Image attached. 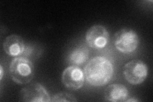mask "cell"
<instances>
[{"mask_svg": "<svg viewBox=\"0 0 153 102\" xmlns=\"http://www.w3.org/2000/svg\"><path fill=\"white\" fill-rule=\"evenodd\" d=\"M124 78L132 85L142 84L148 74L147 66L139 60H133L126 63L123 68Z\"/></svg>", "mask_w": 153, "mask_h": 102, "instance_id": "obj_4", "label": "cell"}, {"mask_svg": "<svg viewBox=\"0 0 153 102\" xmlns=\"http://www.w3.org/2000/svg\"><path fill=\"white\" fill-rule=\"evenodd\" d=\"M77 101L75 97L70 93L61 92L54 95L52 97L51 101L52 102H60V101H70V102H75Z\"/></svg>", "mask_w": 153, "mask_h": 102, "instance_id": "obj_11", "label": "cell"}, {"mask_svg": "<svg viewBox=\"0 0 153 102\" xmlns=\"http://www.w3.org/2000/svg\"><path fill=\"white\" fill-rule=\"evenodd\" d=\"M114 72L112 62L102 56L93 58L84 68V77L88 83L97 87L107 84L112 78Z\"/></svg>", "mask_w": 153, "mask_h": 102, "instance_id": "obj_1", "label": "cell"}, {"mask_svg": "<svg viewBox=\"0 0 153 102\" xmlns=\"http://www.w3.org/2000/svg\"><path fill=\"white\" fill-rule=\"evenodd\" d=\"M20 100L26 102H49L51 96L47 89L39 83H32L20 91Z\"/></svg>", "mask_w": 153, "mask_h": 102, "instance_id": "obj_6", "label": "cell"}, {"mask_svg": "<svg viewBox=\"0 0 153 102\" xmlns=\"http://www.w3.org/2000/svg\"><path fill=\"white\" fill-rule=\"evenodd\" d=\"M3 77V69L2 66H0V80H2Z\"/></svg>", "mask_w": 153, "mask_h": 102, "instance_id": "obj_12", "label": "cell"}, {"mask_svg": "<svg viewBox=\"0 0 153 102\" xmlns=\"http://www.w3.org/2000/svg\"><path fill=\"white\" fill-rule=\"evenodd\" d=\"M139 37L137 33L128 28L121 29L115 33L114 43L116 49L123 54H130L139 45Z\"/></svg>", "mask_w": 153, "mask_h": 102, "instance_id": "obj_3", "label": "cell"}, {"mask_svg": "<svg viewBox=\"0 0 153 102\" xmlns=\"http://www.w3.org/2000/svg\"><path fill=\"white\" fill-rule=\"evenodd\" d=\"M89 51L84 45L78 46L71 51L68 56V61L71 65L79 66L84 64L88 60Z\"/></svg>", "mask_w": 153, "mask_h": 102, "instance_id": "obj_10", "label": "cell"}, {"mask_svg": "<svg viewBox=\"0 0 153 102\" xmlns=\"http://www.w3.org/2000/svg\"><path fill=\"white\" fill-rule=\"evenodd\" d=\"M3 49L10 56H19L25 52V42L21 36L13 34L5 38L3 42Z\"/></svg>", "mask_w": 153, "mask_h": 102, "instance_id": "obj_8", "label": "cell"}, {"mask_svg": "<svg viewBox=\"0 0 153 102\" xmlns=\"http://www.w3.org/2000/svg\"><path fill=\"white\" fill-rule=\"evenodd\" d=\"M139 100H138V99H134V98H130V99H127L125 101H127V102H130V101H135V102H137V101H138Z\"/></svg>", "mask_w": 153, "mask_h": 102, "instance_id": "obj_13", "label": "cell"}, {"mask_svg": "<svg viewBox=\"0 0 153 102\" xmlns=\"http://www.w3.org/2000/svg\"><path fill=\"white\" fill-rule=\"evenodd\" d=\"M129 96V91L125 86L121 84L109 85L104 91V98L107 101H125Z\"/></svg>", "mask_w": 153, "mask_h": 102, "instance_id": "obj_9", "label": "cell"}, {"mask_svg": "<svg viewBox=\"0 0 153 102\" xmlns=\"http://www.w3.org/2000/svg\"><path fill=\"white\" fill-rule=\"evenodd\" d=\"M84 71L77 66L71 65L65 69L62 74V82L70 90H78L84 85Z\"/></svg>", "mask_w": 153, "mask_h": 102, "instance_id": "obj_7", "label": "cell"}, {"mask_svg": "<svg viewBox=\"0 0 153 102\" xmlns=\"http://www.w3.org/2000/svg\"><path fill=\"white\" fill-rule=\"evenodd\" d=\"M110 35L107 30L100 24L91 27L85 33V40L88 45L93 48H103L109 42Z\"/></svg>", "mask_w": 153, "mask_h": 102, "instance_id": "obj_5", "label": "cell"}, {"mask_svg": "<svg viewBox=\"0 0 153 102\" xmlns=\"http://www.w3.org/2000/svg\"><path fill=\"white\" fill-rule=\"evenodd\" d=\"M33 63L25 57H17L10 65V74L12 79L18 84H29L34 77Z\"/></svg>", "mask_w": 153, "mask_h": 102, "instance_id": "obj_2", "label": "cell"}]
</instances>
